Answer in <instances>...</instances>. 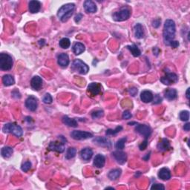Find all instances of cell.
Returning <instances> with one entry per match:
<instances>
[{"label": "cell", "instance_id": "obj_1", "mask_svg": "<svg viewBox=\"0 0 190 190\" xmlns=\"http://www.w3.org/2000/svg\"><path fill=\"white\" fill-rule=\"evenodd\" d=\"M176 33L175 23L172 19H167L163 26V40L167 45H169L170 43L174 40Z\"/></svg>", "mask_w": 190, "mask_h": 190}, {"label": "cell", "instance_id": "obj_2", "mask_svg": "<svg viewBox=\"0 0 190 190\" xmlns=\"http://www.w3.org/2000/svg\"><path fill=\"white\" fill-rule=\"evenodd\" d=\"M75 5L73 3H68L62 6L57 12V17L63 23L67 22L73 14Z\"/></svg>", "mask_w": 190, "mask_h": 190}, {"label": "cell", "instance_id": "obj_3", "mask_svg": "<svg viewBox=\"0 0 190 190\" xmlns=\"http://www.w3.org/2000/svg\"><path fill=\"white\" fill-rule=\"evenodd\" d=\"M3 131L5 133H12L13 135L17 136L18 137H20L23 136V131L21 126L17 125L16 123H6L4 125L3 128Z\"/></svg>", "mask_w": 190, "mask_h": 190}, {"label": "cell", "instance_id": "obj_4", "mask_svg": "<svg viewBox=\"0 0 190 190\" xmlns=\"http://www.w3.org/2000/svg\"><path fill=\"white\" fill-rule=\"evenodd\" d=\"M13 61L12 57L8 54H0V69L3 71H9L12 69Z\"/></svg>", "mask_w": 190, "mask_h": 190}, {"label": "cell", "instance_id": "obj_5", "mask_svg": "<svg viewBox=\"0 0 190 190\" xmlns=\"http://www.w3.org/2000/svg\"><path fill=\"white\" fill-rule=\"evenodd\" d=\"M71 68L74 71H77L78 73L81 74H86L89 71V66H88L84 62L79 59H75V60L73 62Z\"/></svg>", "mask_w": 190, "mask_h": 190}, {"label": "cell", "instance_id": "obj_6", "mask_svg": "<svg viewBox=\"0 0 190 190\" xmlns=\"http://www.w3.org/2000/svg\"><path fill=\"white\" fill-rule=\"evenodd\" d=\"M131 12L127 8H123L120 11L115 12L113 14V19L116 22H123L127 20L130 17Z\"/></svg>", "mask_w": 190, "mask_h": 190}, {"label": "cell", "instance_id": "obj_7", "mask_svg": "<svg viewBox=\"0 0 190 190\" xmlns=\"http://www.w3.org/2000/svg\"><path fill=\"white\" fill-rule=\"evenodd\" d=\"M177 81H178L177 75L175 73H172V72H168L167 74L161 78V83L167 85H170L172 84L176 83Z\"/></svg>", "mask_w": 190, "mask_h": 190}, {"label": "cell", "instance_id": "obj_8", "mask_svg": "<svg viewBox=\"0 0 190 190\" xmlns=\"http://www.w3.org/2000/svg\"><path fill=\"white\" fill-rule=\"evenodd\" d=\"M71 136L73 139L77 140V141H82V140L91 138L93 137V135L91 133L88 132V131L75 130V131H73L71 133Z\"/></svg>", "mask_w": 190, "mask_h": 190}, {"label": "cell", "instance_id": "obj_9", "mask_svg": "<svg viewBox=\"0 0 190 190\" xmlns=\"http://www.w3.org/2000/svg\"><path fill=\"white\" fill-rule=\"evenodd\" d=\"M136 131L139 133L140 135L143 136L146 139L149 138L151 134V129L150 126L145 124H138L136 127Z\"/></svg>", "mask_w": 190, "mask_h": 190}, {"label": "cell", "instance_id": "obj_10", "mask_svg": "<svg viewBox=\"0 0 190 190\" xmlns=\"http://www.w3.org/2000/svg\"><path fill=\"white\" fill-rule=\"evenodd\" d=\"M49 149L51 150V151L62 153L65 151V144L63 141L51 142L49 145Z\"/></svg>", "mask_w": 190, "mask_h": 190}, {"label": "cell", "instance_id": "obj_11", "mask_svg": "<svg viewBox=\"0 0 190 190\" xmlns=\"http://www.w3.org/2000/svg\"><path fill=\"white\" fill-rule=\"evenodd\" d=\"M37 99L33 96H30L26 99L25 106L29 111H34L37 109Z\"/></svg>", "mask_w": 190, "mask_h": 190}, {"label": "cell", "instance_id": "obj_12", "mask_svg": "<svg viewBox=\"0 0 190 190\" xmlns=\"http://www.w3.org/2000/svg\"><path fill=\"white\" fill-rule=\"evenodd\" d=\"M88 91L92 96L100 95L102 92V86L98 83H91L88 86Z\"/></svg>", "mask_w": 190, "mask_h": 190}, {"label": "cell", "instance_id": "obj_13", "mask_svg": "<svg viewBox=\"0 0 190 190\" xmlns=\"http://www.w3.org/2000/svg\"><path fill=\"white\" fill-rule=\"evenodd\" d=\"M112 155L114 156V157H115V160L117 161V162L119 163V164L123 165L127 161L126 154L123 152V151H120V150L114 151V152H112Z\"/></svg>", "mask_w": 190, "mask_h": 190}, {"label": "cell", "instance_id": "obj_14", "mask_svg": "<svg viewBox=\"0 0 190 190\" xmlns=\"http://www.w3.org/2000/svg\"><path fill=\"white\" fill-rule=\"evenodd\" d=\"M93 142L97 144L98 146H105L108 148L111 147V141H110L107 137H96L93 140Z\"/></svg>", "mask_w": 190, "mask_h": 190}, {"label": "cell", "instance_id": "obj_15", "mask_svg": "<svg viewBox=\"0 0 190 190\" xmlns=\"http://www.w3.org/2000/svg\"><path fill=\"white\" fill-rule=\"evenodd\" d=\"M43 81L42 80V78L39 76H35L31 79V88L33 90H36V91H39V89L43 87Z\"/></svg>", "mask_w": 190, "mask_h": 190}, {"label": "cell", "instance_id": "obj_16", "mask_svg": "<svg viewBox=\"0 0 190 190\" xmlns=\"http://www.w3.org/2000/svg\"><path fill=\"white\" fill-rule=\"evenodd\" d=\"M57 63L61 67H63V68L67 67L69 64V55L65 53L60 54L59 55H58Z\"/></svg>", "mask_w": 190, "mask_h": 190}, {"label": "cell", "instance_id": "obj_17", "mask_svg": "<svg viewBox=\"0 0 190 190\" xmlns=\"http://www.w3.org/2000/svg\"><path fill=\"white\" fill-rule=\"evenodd\" d=\"M83 7L85 11H86L87 13H95L97 10L96 4L94 3V2L91 1V0H86V1L84 3Z\"/></svg>", "mask_w": 190, "mask_h": 190}, {"label": "cell", "instance_id": "obj_18", "mask_svg": "<svg viewBox=\"0 0 190 190\" xmlns=\"http://www.w3.org/2000/svg\"><path fill=\"white\" fill-rule=\"evenodd\" d=\"M105 157L101 154H98L95 156V159H94V166L95 167L98 168V169H100V168H103L105 165Z\"/></svg>", "mask_w": 190, "mask_h": 190}, {"label": "cell", "instance_id": "obj_19", "mask_svg": "<svg viewBox=\"0 0 190 190\" xmlns=\"http://www.w3.org/2000/svg\"><path fill=\"white\" fill-rule=\"evenodd\" d=\"M29 11L31 13H36L39 11L41 8V3L40 2L37 1V0H32L28 4Z\"/></svg>", "mask_w": 190, "mask_h": 190}, {"label": "cell", "instance_id": "obj_20", "mask_svg": "<svg viewBox=\"0 0 190 190\" xmlns=\"http://www.w3.org/2000/svg\"><path fill=\"white\" fill-rule=\"evenodd\" d=\"M157 149L161 151H166L171 149L170 142L168 139L163 138L162 141L157 144Z\"/></svg>", "mask_w": 190, "mask_h": 190}, {"label": "cell", "instance_id": "obj_21", "mask_svg": "<svg viewBox=\"0 0 190 190\" xmlns=\"http://www.w3.org/2000/svg\"><path fill=\"white\" fill-rule=\"evenodd\" d=\"M158 177L163 181H168L171 178V172L168 168H162L158 172Z\"/></svg>", "mask_w": 190, "mask_h": 190}, {"label": "cell", "instance_id": "obj_22", "mask_svg": "<svg viewBox=\"0 0 190 190\" xmlns=\"http://www.w3.org/2000/svg\"><path fill=\"white\" fill-rule=\"evenodd\" d=\"M154 95L150 91H143L141 94V100L145 103H151L153 101Z\"/></svg>", "mask_w": 190, "mask_h": 190}, {"label": "cell", "instance_id": "obj_23", "mask_svg": "<svg viewBox=\"0 0 190 190\" xmlns=\"http://www.w3.org/2000/svg\"><path fill=\"white\" fill-rule=\"evenodd\" d=\"M93 156V151L91 148H85L80 151V157L83 161H89Z\"/></svg>", "mask_w": 190, "mask_h": 190}, {"label": "cell", "instance_id": "obj_24", "mask_svg": "<svg viewBox=\"0 0 190 190\" xmlns=\"http://www.w3.org/2000/svg\"><path fill=\"white\" fill-rule=\"evenodd\" d=\"M134 33L137 39H142L144 37V31L143 28L141 24H137L134 27Z\"/></svg>", "mask_w": 190, "mask_h": 190}, {"label": "cell", "instance_id": "obj_25", "mask_svg": "<svg viewBox=\"0 0 190 190\" xmlns=\"http://www.w3.org/2000/svg\"><path fill=\"white\" fill-rule=\"evenodd\" d=\"M165 97L167 98L169 100H173L177 98V93L176 89H168L167 91H165Z\"/></svg>", "mask_w": 190, "mask_h": 190}, {"label": "cell", "instance_id": "obj_26", "mask_svg": "<svg viewBox=\"0 0 190 190\" xmlns=\"http://www.w3.org/2000/svg\"><path fill=\"white\" fill-rule=\"evenodd\" d=\"M85 45L81 43H76L73 45V51L76 55H80L85 51Z\"/></svg>", "mask_w": 190, "mask_h": 190}, {"label": "cell", "instance_id": "obj_27", "mask_svg": "<svg viewBox=\"0 0 190 190\" xmlns=\"http://www.w3.org/2000/svg\"><path fill=\"white\" fill-rule=\"evenodd\" d=\"M121 173L122 171L121 169H115L109 172L108 177L111 181H116L117 178H119L120 176L121 175Z\"/></svg>", "mask_w": 190, "mask_h": 190}, {"label": "cell", "instance_id": "obj_28", "mask_svg": "<svg viewBox=\"0 0 190 190\" xmlns=\"http://www.w3.org/2000/svg\"><path fill=\"white\" fill-rule=\"evenodd\" d=\"M63 123L65 124V125L68 126L70 127H77L78 126L77 121H76L75 119H71L70 117H68V116H64L63 117Z\"/></svg>", "mask_w": 190, "mask_h": 190}, {"label": "cell", "instance_id": "obj_29", "mask_svg": "<svg viewBox=\"0 0 190 190\" xmlns=\"http://www.w3.org/2000/svg\"><path fill=\"white\" fill-rule=\"evenodd\" d=\"M3 83L5 86H11V85H13L15 83L14 78H13V76L10 74L4 75L3 77Z\"/></svg>", "mask_w": 190, "mask_h": 190}, {"label": "cell", "instance_id": "obj_30", "mask_svg": "<svg viewBox=\"0 0 190 190\" xmlns=\"http://www.w3.org/2000/svg\"><path fill=\"white\" fill-rule=\"evenodd\" d=\"M13 149L9 146L3 147L1 150V155L4 158H9V157H11L12 155H13Z\"/></svg>", "mask_w": 190, "mask_h": 190}, {"label": "cell", "instance_id": "obj_31", "mask_svg": "<svg viewBox=\"0 0 190 190\" xmlns=\"http://www.w3.org/2000/svg\"><path fill=\"white\" fill-rule=\"evenodd\" d=\"M127 49H129L130 51H131V53L132 54V55L134 56V57H140L141 54V50L139 49V48L137 47L135 44H133V45H128Z\"/></svg>", "mask_w": 190, "mask_h": 190}, {"label": "cell", "instance_id": "obj_32", "mask_svg": "<svg viewBox=\"0 0 190 190\" xmlns=\"http://www.w3.org/2000/svg\"><path fill=\"white\" fill-rule=\"evenodd\" d=\"M59 46H60L62 49H69L70 47V45H71V41H70V39L69 38H63V39H60V41H59Z\"/></svg>", "mask_w": 190, "mask_h": 190}, {"label": "cell", "instance_id": "obj_33", "mask_svg": "<svg viewBox=\"0 0 190 190\" xmlns=\"http://www.w3.org/2000/svg\"><path fill=\"white\" fill-rule=\"evenodd\" d=\"M76 154H77V150H76V149L70 147L69 148V149L67 150L66 155H65V158L68 160L73 158V157H75Z\"/></svg>", "mask_w": 190, "mask_h": 190}, {"label": "cell", "instance_id": "obj_34", "mask_svg": "<svg viewBox=\"0 0 190 190\" xmlns=\"http://www.w3.org/2000/svg\"><path fill=\"white\" fill-rule=\"evenodd\" d=\"M127 141V137H123V138L120 139L116 143L115 147L116 149H117L118 150H123L125 147V143Z\"/></svg>", "mask_w": 190, "mask_h": 190}, {"label": "cell", "instance_id": "obj_35", "mask_svg": "<svg viewBox=\"0 0 190 190\" xmlns=\"http://www.w3.org/2000/svg\"><path fill=\"white\" fill-rule=\"evenodd\" d=\"M122 130H123V127L119 126L116 127L115 129H107L106 131H105V134H106L107 135H115L116 134H117L121 131H122Z\"/></svg>", "mask_w": 190, "mask_h": 190}, {"label": "cell", "instance_id": "obj_36", "mask_svg": "<svg viewBox=\"0 0 190 190\" xmlns=\"http://www.w3.org/2000/svg\"><path fill=\"white\" fill-rule=\"evenodd\" d=\"M179 117H180V119H181V121H189V111H187V110H185V111H181V113H180V115H179Z\"/></svg>", "mask_w": 190, "mask_h": 190}, {"label": "cell", "instance_id": "obj_37", "mask_svg": "<svg viewBox=\"0 0 190 190\" xmlns=\"http://www.w3.org/2000/svg\"><path fill=\"white\" fill-rule=\"evenodd\" d=\"M103 115H104V112L103 111H102V110H97V111H94V112L91 114V117H92L93 119L100 118V117H103Z\"/></svg>", "mask_w": 190, "mask_h": 190}, {"label": "cell", "instance_id": "obj_38", "mask_svg": "<svg viewBox=\"0 0 190 190\" xmlns=\"http://www.w3.org/2000/svg\"><path fill=\"white\" fill-rule=\"evenodd\" d=\"M31 163L30 161H27L25 162V163H24L21 167V169L24 172H28L29 170L31 169Z\"/></svg>", "mask_w": 190, "mask_h": 190}, {"label": "cell", "instance_id": "obj_39", "mask_svg": "<svg viewBox=\"0 0 190 190\" xmlns=\"http://www.w3.org/2000/svg\"><path fill=\"white\" fill-rule=\"evenodd\" d=\"M43 101L44 103L45 104H51L53 102V98H52L51 95L50 94H45V96H44Z\"/></svg>", "mask_w": 190, "mask_h": 190}, {"label": "cell", "instance_id": "obj_40", "mask_svg": "<svg viewBox=\"0 0 190 190\" xmlns=\"http://www.w3.org/2000/svg\"><path fill=\"white\" fill-rule=\"evenodd\" d=\"M151 189H155V190H164L165 187L163 184L161 183H155L151 187Z\"/></svg>", "mask_w": 190, "mask_h": 190}, {"label": "cell", "instance_id": "obj_41", "mask_svg": "<svg viewBox=\"0 0 190 190\" xmlns=\"http://www.w3.org/2000/svg\"><path fill=\"white\" fill-rule=\"evenodd\" d=\"M122 117H123V119H124V120H129V119H131V117H132V115H131V112H130L129 111H125L123 113Z\"/></svg>", "mask_w": 190, "mask_h": 190}, {"label": "cell", "instance_id": "obj_42", "mask_svg": "<svg viewBox=\"0 0 190 190\" xmlns=\"http://www.w3.org/2000/svg\"><path fill=\"white\" fill-rule=\"evenodd\" d=\"M147 146H148V141H147V139H146L145 141L143 142V143L140 144L139 148L141 151H143V150H145L146 149Z\"/></svg>", "mask_w": 190, "mask_h": 190}, {"label": "cell", "instance_id": "obj_43", "mask_svg": "<svg viewBox=\"0 0 190 190\" xmlns=\"http://www.w3.org/2000/svg\"><path fill=\"white\" fill-rule=\"evenodd\" d=\"M161 19H155V20H153L152 22V25L154 28H157L159 27L160 25H161Z\"/></svg>", "mask_w": 190, "mask_h": 190}, {"label": "cell", "instance_id": "obj_44", "mask_svg": "<svg viewBox=\"0 0 190 190\" xmlns=\"http://www.w3.org/2000/svg\"><path fill=\"white\" fill-rule=\"evenodd\" d=\"M153 100H154V102H153L154 104H157V103H161L162 98L161 97H160L159 95H155V97L153 98Z\"/></svg>", "mask_w": 190, "mask_h": 190}, {"label": "cell", "instance_id": "obj_45", "mask_svg": "<svg viewBox=\"0 0 190 190\" xmlns=\"http://www.w3.org/2000/svg\"><path fill=\"white\" fill-rule=\"evenodd\" d=\"M129 93L130 95L131 96H133V97H135V96L137 94V89H136V88H131V89H129Z\"/></svg>", "mask_w": 190, "mask_h": 190}, {"label": "cell", "instance_id": "obj_46", "mask_svg": "<svg viewBox=\"0 0 190 190\" xmlns=\"http://www.w3.org/2000/svg\"><path fill=\"white\" fill-rule=\"evenodd\" d=\"M169 45L171 47H172L173 49H176V48H177V47L179 46V43L177 41L173 40V41H172L171 43H170Z\"/></svg>", "mask_w": 190, "mask_h": 190}, {"label": "cell", "instance_id": "obj_47", "mask_svg": "<svg viewBox=\"0 0 190 190\" xmlns=\"http://www.w3.org/2000/svg\"><path fill=\"white\" fill-rule=\"evenodd\" d=\"M12 97H14V98H19H19L21 97V95L19 91H17V90H15V91H13V92H12Z\"/></svg>", "mask_w": 190, "mask_h": 190}, {"label": "cell", "instance_id": "obj_48", "mask_svg": "<svg viewBox=\"0 0 190 190\" xmlns=\"http://www.w3.org/2000/svg\"><path fill=\"white\" fill-rule=\"evenodd\" d=\"M82 18H83V15L81 14V13H79V14H77V16H76L75 18H74V21L76 22V23H79L80 21L81 20Z\"/></svg>", "mask_w": 190, "mask_h": 190}, {"label": "cell", "instance_id": "obj_49", "mask_svg": "<svg viewBox=\"0 0 190 190\" xmlns=\"http://www.w3.org/2000/svg\"><path fill=\"white\" fill-rule=\"evenodd\" d=\"M160 52H161V50H160L157 47H155L153 49V53L155 56H158Z\"/></svg>", "mask_w": 190, "mask_h": 190}, {"label": "cell", "instance_id": "obj_50", "mask_svg": "<svg viewBox=\"0 0 190 190\" xmlns=\"http://www.w3.org/2000/svg\"><path fill=\"white\" fill-rule=\"evenodd\" d=\"M183 129H184L185 131H189V129H190V123H187V124H185L184 126H183Z\"/></svg>", "mask_w": 190, "mask_h": 190}, {"label": "cell", "instance_id": "obj_51", "mask_svg": "<svg viewBox=\"0 0 190 190\" xmlns=\"http://www.w3.org/2000/svg\"><path fill=\"white\" fill-rule=\"evenodd\" d=\"M189 88H188L187 90V92H186V97H187V98L188 100H189Z\"/></svg>", "mask_w": 190, "mask_h": 190}, {"label": "cell", "instance_id": "obj_52", "mask_svg": "<svg viewBox=\"0 0 190 190\" xmlns=\"http://www.w3.org/2000/svg\"><path fill=\"white\" fill-rule=\"evenodd\" d=\"M149 157H150V152L149 154H147L146 157H143V160H145V161H148V159L149 158Z\"/></svg>", "mask_w": 190, "mask_h": 190}, {"label": "cell", "instance_id": "obj_53", "mask_svg": "<svg viewBox=\"0 0 190 190\" xmlns=\"http://www.w3.org/2000/svg\"><path fill=\"white\" fill-rule=\"evenodd\" d=\"M132 124H135V125H137V123H135V122H131V123H129V125H130V126H132Z\"/></svg>", "mask_w": 190, "mask_h": 190}, {"label": "cell", "instance_id": "obj_54", "mask_svg": "<svg viewBox=\"0 0 190 190\" xmlns=\"http://www.w3.org/2000/svg\"><path fill=\"white\" fill-rule=\"evenodd\" d=\"M114 189L113 187H106V188H105V189Z\"/></svg>", "mask_w": 190, "mask_h": 190}]
</instances>
